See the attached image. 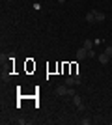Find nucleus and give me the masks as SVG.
<instances>
[{
	"instance_id": "1",
	"label": "nucleus",
	"mask_w": 112,
	"mask_h": 125,
	"mask_svg": "<svg viewBox=\"0 0 112 125\" xmlns=\"http://www.w3.org/2000/svg\"><path fill=\"white\" fill-rule=\"evenodd\" d=\"M73 103L77 104V108H79V112H82V110H84V104H82V97H80V95H77V94L73 95Z\"/></svg>"
},
{
	"instance_id": "2",
	"label": "nucleus",
	"mask_w": 112,
	"mask_h": 125,
	"mask_svg": "<svg viewBox=\"0 0 112 125\" xmlns=\"http://www.w3.org/2000/svg\"><path fill=\"white\" fill-rule=\"evenodd\" d=\"M77 58H79V60H84V58H88V51H86L84 47H80L79 51H77Z\"/></svg>"
},
{
	"instance_id": "3",
	"label": "nucleus",
	"mask_w": 112,
	"mask_h": 125,
	"mask_svg": "<svg viewBox=\"0 0 112 125\" xmlns=\"http://www.w3.org/2000/svg\"><path fill=\"white\" fill-rule=\"evenodd\" d=\"M69 92V86H58L56 88V95H67Z\"/></svg>"
},
{
	"instance_id": "4",
	"label": "nucleus",
	"mask_w": 112,
	"mask_h": 125,
	"mask_svg": "<svg viewBox=\"0 0 112 125\" xmlns=\"http://www.w3.org/2000/svg\"><path fill=\"white\" fill-rule=\"evenodd\" d=\"M84 19H86V22H90V24H92V22H95V11H88Z\"/></svg>"
},
{
	"instance_id": "5",
	"label": "nucleus",
	"mask_w": 112,
	"mask_h": 125,
	"mask_svg": "<svg viewBox=\"0 0 112 125\" xmlns=\"http://www.w3.org/2000/svg\"><path fill=\"white\" fill-rule=\"evenodd\" d=\"M97 60H99L101 63H108V62H110V56H108L107 52H103V54H99V56H97Z\"/></svg>"
},
{
	"instance_id": "6",
	"label": "nucleus",
	"mask_w": 112,
	"mask_h": 125,
	"mask_svg": "<svg viewBox=\"0 0 112 125\" xmlns=\"http://www.w3.org/2000/svg\"><path fill=\"white\" fill-rule=\"evenodd\" d=\"M75 84H77V80H75V77H65V86H75Z\"/></svg>"
},
{
	"instance_id": "7",
	"label": "nucleus",
	"mask_w": 112,
	"mask_h": 125,
	"mask_svg": "<svg viewBox=\"0 0 112 125\" xmlns=\"http://www.w3.org/2000/svg\"><path fill=\"white\" fill-rule=\"evenodd\" d=\"M105 21V13H101V11H95V22H103Z\"/></svg>"
},
{
	"instance_id": "8",
	"label": "nucleus",
	"mask_w": 112,
	"mask_h": 125,
	"mask_svg": "<svg viewBox=\"0 0 112 125\" xmlns=\"http://www.w3.org/2000/svg\"><path fill=\"white\" fill-rule=\"evenodd\" d=\"M82 47H84L86 51H92V49H93V41H92V39H86V41H84V45H82Z\"/></svg>"
},
{
	"instance_id": "9",
	"label": "nucleus",
	"mask_w": 112,
	"mask_h": 125,
	"mask_svg": "<svg viewBox=\"0 0 112 125\" xmlns=\"http://www.w3.org/2000/svg\"><path fill=\"white\" fill-rule=\"evenodd\" d=\"M80 123H82V125H90V123H92V118H88V116H84V118L80 120Z\"/></svg>"
},
{
	"instance_id": "10",
	"label": "nucleus",
	"mask_w": 112,
	"mask_h": 125,
	"mask_svg": "<svg viewBox=\"0 0 112 125\" xmlns=\"http://www.w3.org/2000/svg\"><path fill=\"white\" fill-rule=\"evenodd\" d=\"M105 52H107L108 56L112 58V45H107V49H105Z\"/></svg>"
},
{
	"instance_id": "11",
	"label": "nucleus",
	"mask_w": 112,
	"mask_h": 125,
	"mask_svg": "<svg viewBox=\"0 0 112 125\" xmlns=\"http://www.w3.org/2000/svg\"><path fill=\"white\" fill-rule=\"evenodd\" d=\"M88 58H97V54H95V51L92 49V51H88Z\"/></svg>"
},
{
	"instance_id": "12",
	"label": "nucleus",
	"mask_w": 112,
	"mask_h": 125,
	"mask_svg": "<svg viewBox=\"0 0 112 125\" xmlns=\"http://www.w3.org/2000/svg\"><path fill=\"white\" fill-rule=\"evenodd\" d=\"M56 2H60V4H64V2H65V0H56Z\"/></svg>"
}]
</instances>
